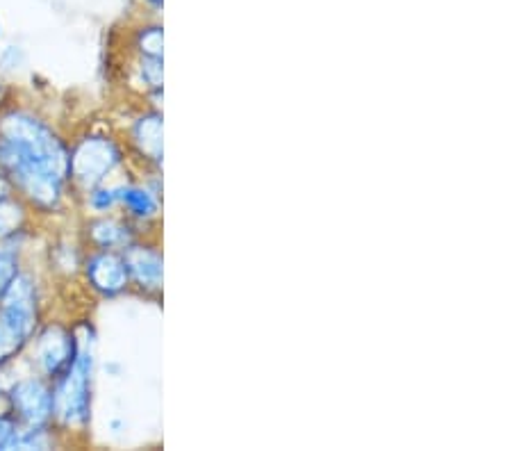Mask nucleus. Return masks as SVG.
<instances>
[{
	"instance_id": "9d476101",
	"label": "nucleus",
	"mask_w": 512,
	"mask_h": 451,
	"mask_svg": "<svg viewBox=\"0 0 512 451\" xmlns=\"http://www.w3.org/2000/svg\"><path fill=\"white\" fill-rule=\"evenodd\" d=\"M139 137H146V144L144 151L153 155V160H160V149H162V130H160V119L158 117H151V119H142L137 126V139Z\"/></svg>"
},
{
	"instance_id": "20e7f679",
	"label": "nucleus",
	"mask_w": 512,
	"mask_h": 451,
	"mask_svg": "<svg viewBox=\"0 0 512 451\" xmlns=\"http://www.w3.org/2000/svg\"><path fill=\"white\" fill-rule=\"evenodd\" d=\"M119 162V151L117 146L107 139L94 137L82 142L76 153L69 158V174L76 176L80 183L85 185H96L98 180H103L114 164Z\"/></svg>"
},
{
	"instance_id": "f8f14e48",
	"label": "nucleus",
	"mask_w": 512,
	"mask_h": 451,
	"mask_svg": "<svg viewBox=\"0 0 512 451\" xmlns=\"http://www.w3.org/2000/svg\"><path fill=\"white\" fill-rule=\"evenodd\" d=\"M19 221H21V210L16 208L7 196L5 199H0V237L14 233V228L19 226Z\"/></svg>"
},
{
	"instance_id": "6e6552de",
	"label": "nucleus",
	"mask_w": 512,
	"mask_h": 451,
	"mask_svg": "<svg viewBox=\"0 0 512 451\" xmlns=\"http://www.w3.org/2000/svg\"><path fill=\"white\" fill-rule=\"evenodd\" d=\"M123 260H126L128 272L135 274L139 283L158 287L162 278V262L158 253L148 249H132Z\"/></svg>"
},
{
	"instance_id": "7ed1b4c3",
	"label": "nucleus",
	"mask_w": 512,
	"mask_h": 451,
	"mask_svg": "<svg viewBox=\"0 0 512 451\" xmlns=\"http://www.w3.org/2000/svg\"><path fill=\"white\" fill-rule=\"evenodd\" d=\"M89 376H92V354L78 351L73 363L66 367L60 381L57 397H53V406H57V415L66 424H85L89 417Z\"/></svg>"
},
{
	"instance_id": "9b49d317",
	"label": "nucleus",
	"mask_w": 512,
	"mask_h": 451,
	"mask_svg": "<svg viewBox=\"0 0 512 451\" xmlns=\"http://www.w3.org/2000/svg\"><path fill=\"white\" fill-rule=\"evenodd\" d=\"M94 237L98 244L105 246V249H110V246L126 240V233H123L121 226L112 224V221H101V224L94 226Z\"/></svg>"
},
{
	"instance_id": "f257e3e1",
	"label": "nucleus",
	"mask_w": 512,
	"mask_h": 451,
	"mask_svg": "<svg viewBox=\"0 0 512 451\" xmlns=\"http://www.w3.org/2000/svg\"><path fill=\"white\" fill-rule=\"evenodd\" d=\"M69 158L60 139L28 114L14 112L0 121V171L37 205L53 208L60 201Z\"/></svg>"
},
{
	"instance_id": "ddd939ff",
	"label": "nucleus",
	"mask_w": 512,
	"mask_h": 451,
	"mask_svg": "<svg viewBox=\"0 0 512 451\" xmlns=\"http://www.w3.org/2000/svg\"><path fill=\"white\" fill-rule=\"evenodd\" d=\"M19 276V269H16V260L7 253H0V299L7 292V287L12 285L14 278Z\"/></svg>"
},
{
	"instance_id": "f03ea898",
	"label": "nucleus",
	"mask_w": 512,
	"mask_h": 451,
	"mask_svg": "<svg viewBox=\"0 0 512 451\" xmlns=\"http://www.w3.org/2000/svg\"><path fill=\"white\" fill-rule=\"evenodd\" d=\"M35 290L28 278L16 276L0 299V363L10 360L35 331Z\"/></svg>"
},
{
	"instance_id": "2eb2a0df",
	"label": "nucleus",
	"mask_w": 512,
	"mask_h": 451,
	"mask_svg": "<svg viewBox=\"0 0 512 451\" xmlns=\"http://www.w3.org/2000/svg\"><path fill=\"white\" fill-rule=\"evenodd\" d=\"M16 436H19V426L7 417H0V449H12Z\"/></svg>"
},
{
	"instance_id": "f3484780",
	"label": "nucleus",
	"mask_w": 512,
	"mask_h": 451,
	"mask_svg": "<svg viewBox=\"0 0 512 451\" xmlns=\"http://www.w3.org/2000/svg\"><path fill=\"white\" fill-rule=\"evenodd\" d=\"M7 196V176L0 171V199H5Z\"/></svg>"
},
{
	"instance_id": "0eeeda50",
	"label": "nucleus",
	"mask_w": 512,
	"mask_h": 451,
	"mask_svg": "<svg viewBox=\"0 0 512 451\" xmlns=\"http://www.w3.org/2000/svg\"><path fill=\"white\" fill-rule=\"evenodd\" d=\"M128 274L126 260L114 256V253H101L87 265V276L92 278L96 290L105 294H117L123 290L128 283Z\"/></svg>"
},
{
	"instance_id": "423d86ee",
	"label": "nucleus",
	"mask_w": 512,
	"mask_h": 451,
	"mask_svg": "<svg viewBox=\"0 0 512 451\" xmlns=\"http://www.w3.org/2000/svg\"><path fill=\"white\" fill-rule=\"evenodd\" d=\"M78 354L76 340L73 335H66L60 328H51L44 338H41L39 344V356H41V365L48 374H64L66 367L73 363V358Z\"/></svg>"
},
{
	"instance_id": "a211bd4d",
	"label": "nucleus",
	"mask_w": 512,
	"mask_h": 451,
	"mask_svg": "<svg viewBox=\"0 0 512 451\" xmlns=\"http://www.w3.org/2000/svg\"><path fill=\"white\" fill-rule=\"evenodd\" d=\"M148 3H151L153 7H162V0H148Z\"/></svg>"
},
{
	"instance_id": "39448f33",
	"label": "nucleus",
	"mask_w": 512,
	"mask_h": 451,
	"mask_svg": "<svg viewBox=\"0 0 512 451\" xmlns=\"http://www.w3.org/2000/svg\"><path fill=\"white\" fill-rule=\"evenodd\" d=\"M12 408L19 413L21 420L32 426H41L53 415V395L41 381H21L12 388Z\"/></svg>"
},
{
	"instance_id": "4468645a",
	"label": "nucleus",
	"mask_w": 512,
	"mask_h": 451,
	"mask_svg": "<svg viewBox=\"0 0 512 451\" xmlns=\"http://www.w3.org/2000/svg\"><path fill=\"white\" fill-rule=\"evenodd\" d=\"M142 51L146 57H155L162 60V30L160 28H148L142 35Z\"/></svg>"
},
{
	"instance_id": "1a4fd4ad",
	"label": "nucleus",
	"mask_w": 512,
	"mask_h": 451,
	"mask_svg": "<svg viewBox=\"0 0 512 451\" xmlns=\"http://www.w3.org/2000/svg\"><path fill=\"white\" fill-rule=\"evenodd\" d=\"M121 201L128 205V210L137 217H151L158 210V203L146 190H137V187H130V190H123Z\"/></svg>"
},
{
	"instance_id": "dca6fc26",
	"label": "nucleus",
	"mask_w": 512,
	"mask_h": 451,
	"mask_svg": "<svg viewBox=\"0 0 512 451\" xmlns=\"http://www.w3.org/2000/svg\"><path fill=\"white\" fill-rule=\"evenodd\" d=\"M117 199H119V194H114V192H96V194H92V203H94V208H98V210L110 208V205Z\"/></svg>"
}]
</instances>
